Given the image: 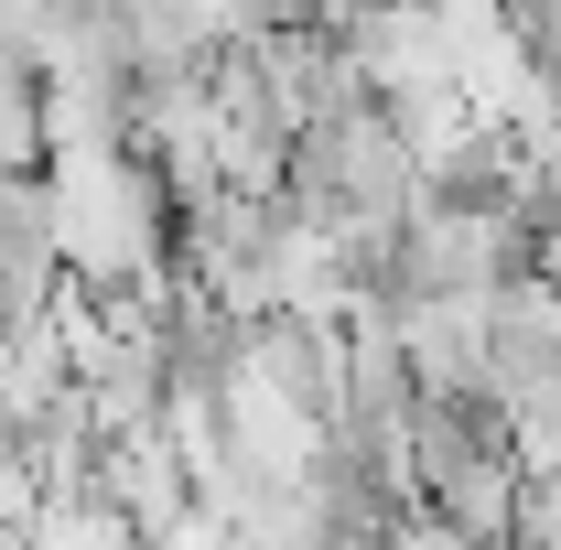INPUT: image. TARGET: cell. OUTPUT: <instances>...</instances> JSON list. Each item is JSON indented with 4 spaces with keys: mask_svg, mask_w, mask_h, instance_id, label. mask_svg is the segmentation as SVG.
<instances>
[{
    "mask_svg": "<svg viewBox=\"0 0 561 550\" xmlns=\"http://www.w3.org/2000/svg\"><path fill=\"white\" fill-rule=\"evenodd\" d=\"M55 184V238H66V280L87 291H151L173 280V184L140 162L130 140H87L44 162Z\"/></svg>",
    "mask_w": 561,
    "mask_h": 550,
    "instance_id": "1",
    "label": "cell"
},
{
    "mask_svg": "<svg viewBox=\"0 0 561 550\" xmlns=\"http://www.w3.org/2000/svg\"><path fill=\"white\" fill-rule=\"evenodd\" d=\"M389 335H400V356H411L421 400H486V302L389 291Z\"/></svg>",
    "mask_w": 561,
    "mask_h": 550,
    "instance_id": "2",
    "label": "cell"
},
{
    "mask_svg": "<svg viewBox=\"0 0 561 550\" xmlns=\"http://www.w3.org/2000/svg\"><path fill=\"white\" fill-rule=\"evenodd\" d=\"M87 485H98V496L130 518L140 540H162V529L195 507V465H184V443H173V432H130V443H108Z\"/></svg>",
    "mask_w": 561,
    "mask_h": 550,
    "instance_id": "3",
    "label": "cell"
},
{
    "mask_svg": "<svg viewBox=\"0 0 561 550\" xmlns=\"http://www.w3.org/2000/svg\"><path fill=\"white\" fill-rule=\"evenodd\" d=\"M249 22L260 33H291V22H313V0H249Z\"/></svg>",
    "mask_w": 561,
    "mask_h": 550,
    "instance_id": "4",
    "label": "cell"
}]
</instances>
